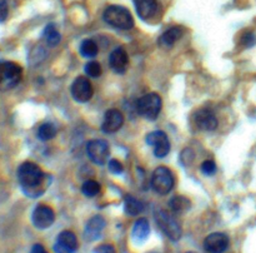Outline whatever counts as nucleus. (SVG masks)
I'll return each mask as SVG.
<instances>
[{
    "mask_svg": "<svg viewBox=\"0 0 256 253\" xmlns=\"http://www.w3.org/2000/svg\"><path fill=\"white\" fill-rule=\"evenodd\" d=\"M18 179H19L22 189L28 197L38 198L45 190V179L46 175L42 168L32 162H24L18 169Z\"/></svg>",
    "mask_w": 256,
    "mask_h": 253,
    "instance_id": "nucleus-1",
    "label": "nucleus"
},
{
    "mask_svg": "<svg viewBox=\"0 0 256 253\" xmlns=\"http://www.w3.org/2000/svg\"><path fill=\"white\" fill-rule=\"evenodd\" d=\"M105 23L112 27L116 28V29L122 30H129L132 29L135 25L134 18H132V13L124 7L120 5H110L105 9L104 14H102Z\"/></svg>",
    "mask_w": 256,
    "mask_h": 253,
    "instance_id": "nucleus-2",
    "label": "nucleus"
},
{
    "mask_svg": "<svg viewBox=\"0 0 256 253\" xmlns=\"http://www.w3.org/2000/svg\"><path fill=\"white\" fill-rule=\"evenodd\" d=\"M162 107V97L156 93H148L136 102V110L145 119L155 120Z\"/></svg>",
    "mask_w": 256,
    "mask_h": 253,
    "instance_id": "nucleus-3",
    "label": "nucleus"
},
{
    "mask_svg": "<svg viewBox=\"0 0 256 253\" xmlns=\"http://www.w3.org/2000/svg\"><path fill=\"white\" fill-rule=\"evenodd\" d=\"M154 217L155 220H156V224L159 225L160 229L162 230V233H164L169 239L174 240L175 242V240H179L180 238H182V227H180V224L178 223V220L175 219L168 210H155Z\"/></svg>",
    "mask_w": 256,
    "mask_h": 253,
    "instance_id": "nucleus-4",
    "label": "nucleus"
},
{
    "mask_svg": "<svg viewBox=\"0 0 256 253\" xmlns=\"http://www.w3.org/2000/svg\"><path fill=\"white\" fill-rule=\"evenodd\" d=\"M175 185V177L174 173L169 168L158 167L152 172V187L159 194H169Z\"/></svg>",
    "mask_w": 256,
    "mask_h": 253,
    "instance_id": "nucleus-5",
    "label": "nucleus"
},
{
    "mask_svg": "<svg viewBox=\"0 0 256 253\" xmlns=\"http://www.w3.org/2000/svg\"><path fill=\"white\" fill-rule=\"evenodd\" d=\"M22 69L14 62H0V87L10 89L22 80Z\"/></svg>",
    "mask_w": 256,
    "mask_h": 253,
    "instance_id": "nucleus-6",
    "label": "nucleus"
},
{
    "mask_svg": "<svg viewBox=\"0 0 256 253\" xmlns=\"http://www.w3.org/2000/svg\"><path fill=\"white\" fill-rule=\"evenodd\" d=\"M86 153L92 162H94L95 164L102 165L109 158V144L104 139H92L88 142Z\"/></svg>",
    "mask_w": 256,
    "mask_h": 253,
    "instance_id": "nucleus-7",
    "label": "nucleus"
},
{
    "mask_svg": "<svg viewBox=\"0 0 256 253\" xmlns=\"http://www.w3.org/2000/svg\"><path fill=\"white\" fill-rule=\"evenodd\" d=\"M146 143L154 148V154L158 158H164L170 152V140L162 130H154L146 135Z\"/></svg>",
    "mask_w": 256,
    "mask_h": 253,
    "instance_id": "nucleus-8",
    "label": "nucleus"
},
{
    "mask_svg": "<svg viewBox=\"0 0 256 253\" xmlns=\"http://www.w3.org/2000/svg\"><path fill=\"white\" fill-rule=\"evenodd\" d=\"M32 224L38 228V229H46V228L52 227V224L55 220V213L52 207L46 204H39L35 207L32 214Z\"/></svg>",
    "mask_w": 256,
    "mask_h": 253,
    "instance_id": "nucleus-9",
    "label": "nucleus"
},
{
    "mask_svg": "<svg viewBox=\"0 0 256 253\" xmlns=\"http://www.w3.org/2000/svg\"><path fill=\"white\" fill-rule=\"evenodd\" d=\"M72 95L76 102L86 103L92 99L94 89L86 77H78L72 84Z\"/></svg>",
    "mask_w": 256,
    "mask_h": 253,
    "instance_id": "nucleus-10",
    "label": "nucleus"
},
{
    "mask_svg": "<svg viewBox=\"0 0 256 253\" xmlns=\"http://www.w3.org/2000/svg\"><path fill=\"white\" fill-rule=\"evenodd\" d=\"M229 247V237L225 233L214 232L204 240V248L209 253H222Z\"/></svg>",
    "mask_w": 256,
    "mask_h": 253,
    "instance_id": "nucleus-11",
    "label": "nucleus"
},
{
    "mask_svg": "<svg viewBox=\"0 0 256 253\" xmlns=\"http://www.w3.org/2000/svg\"><path fill=\"white\" fill-rule=\"evenodd\" d=\"M124 124V115L119 109H109L105 113L104 120H102V132L110 134L120 129Z\"/></svg>",
    "mask_w": 256,
    "mask_h": 253,
    "instance_id": "nucleus-12",
    "label": "nucleus"
},
{
    "mask_svg": "<svg viewBox=\"0 0 256 253\" xmlns=\"http://www.w3.org/2000/svg\"><path fill=\"white\" fill-rule=\"evenodd\" d=\"M105 225H106V222H105L102 215H94L92 218H90L84 229L85 239L89 240V242H94V240L99 239L102 237Z\"/></svg>",
    "mask_w": 256,
    "mask_h": 253,
    "instance_id": "nucleus-13",
    "label": "nucleus"
},
{
    "mask_svg": "<svg viewBox=\"0 0 256 253\" xmlns=\"http://www.w3.org/2000/svg\"><path fill=\"white\" fill-rule=\"evenodd\" d=\"M110 68L118 74H124L129 65V57L124 48L119 47L112 52L109 57Z\"/></svg>",
    "mask_w": 256,
    "mask_h": 253,
    "instance_id": "nucleus-14",
    "label": "nucleus"
},
{
    "mask_svg": "<svg viewBox=\"0 0 256 253\" xmlns=\"http://www.w3.org/2000/svg\"><path fill=\"white\" fill-rule=\"evenodd\" d=\"M194 119L196 127L202 130L212 132V130L216 129L218 127L216 115H215L214 112L210 109H200L199 112L195 114Z\"/></svg>",
    "mask_w": 256,
    "mask_h": 253,
    "instance_id": "nucleus-15",
    "label": "nucleus"
},
{
    "mask_svg": "<svg viewBox=\"0 0 256 253\" xmlns=\"http://www.w3.org/2000/svg\"><path fill=\"white\" fill-rule=\"evenodd\" d=\"M78 248V238L72 230H62L56 240V250L62 253H72Z\"/></svg>",
    "mask_w": 256,
    "mask_h": 253,
    "instance_id": "nucleus-16",
    "label": "nucleus"
},
{
    "mask_svg": "<svg viewBox=\"0 0 256 253\" xmlns=\"http://www.w3.org/2000/svg\"><path fill=\"white\" fill-rule=\"evenodd\" d=\"M138 15L142 20H149L154 17L159 9V4L156 0H135Z\"/></svg>",
    "mask_w": 256,
    "mask_h": 253,
    "instance_id": "nucleus-17",
    "label": "nucleus"
},
{
    "mask_svg": "<svg viewBox=\"0 0 256 253\" xmlns=\"http://www.w3.org/2000/svg\"><path fill=\"white\" fill-rule=\"evenodd\" d=\"M182 34H184V29L182 27L170 28L159 38V45L165 49H169L182 37Z\"/></svg>",
    "mask_w": 256,
    "mask_h": 253,
    "instance_id": "nucleus-18",
    "label": "nucleus"
},
{
    "mask_svg": "<svg viewBox=\"0 0 256 253\" xmlns=\"http://www.w3.org/2000/svg\"><path fill=\"white\" fill-rule=\"evenodd\" d=\"M150 233V225L145 218H139L136 222L134 223V227H132V238H134L136 242H142L148 238Z\"/></svg>",
    "mask_w": 256,
    "mask_h": 253,
    "instance_id": "nucleus-19",
    "label": "nucleus"
},
{
    "mask_svg": "<svg viewBox=\"0 0 256 253\" xmlns=\"http://www.w3.org/2000/svg\"><path fill=\"white\" fill-rule=\"evenodd\" d=\"M145 205L140 199L135 198L134 195H126L124 202L125 213L129 215H139L144 210Z\"/></svg>",
    "mask_w": 256,
    "mask_h": 253,
    "instance_id": "nucleus-20",
    "label": "nucleus"
},
{
    "mask_svg": "<svg viewBox=\"0 0 256 253\" xmlns=\"http://www.w3.org/2000/svg\"><path fill=\"white\" fill-rule=\"evenodd\" d=\"M42 39L46 43V45L54 48L56 47L60 43V40H62V35H60L59 30L56 29V27H55L54 24H48L46 27H45L44 32H42Z\"/></svg>",
    "mask_w": 256,
    "mask_h": 253,
    "instance_id": "nucleus-21",
    "label": "nucleus"
},
{
    "mask_svg": "<svg viewBox=\"0 0 256 253\" xmlns=\"http://www.w3.org/2000/svg\"><path fill=\"white\" fill-rule=\"evenodd\" d=\"M169 205L170 209L174 210L175 213H182L189 209L192 202L186 197H184V195H175V197L170 199Z\"/></svg>",
    "mask_w": 256,
    "mask_h": 253,
    "instance_id": "nucleus-22",
    "label": "nucleus"
},
{
    "mask_svg": "<svg viewBox=\"0 0 256 253\" xmlns=\"http://www.w3.org/2000/svg\"><path fill=\"white\" fill-rule=\"evenodd\" d=\"M98 52H99V48H98V44L94 40L85 39L82 40V44H80V54L84 58L96 57Z\"/></svg>",
    "mask_w": 256,
    "mask_h": 253,
    "instance_id": "nucleus-23",
    "label": "nucleus"
},
{
    "mask_svg": "<svg viewBox=\"0 0 256 253\" xmlns=\"http://www.w3.org/2000/svg\"><path fill=\"white\" fill-rule=\"evenodd\" d=\"M56 127H55L52 123H44V124L40 125L39 129H38V138H39L40 140L46 142V140L52 139V138L56 135Z\"/></svg>",
    "mask_w": 256,
    "mask_h": 253,
    "instance_id": "nucleus-24",
    "label": "nucleus"
},
{
    "mask_svg": "<svg viewBox=\"0 0 256 253\" xmlns=\"http://www.w3.org/2000/svg\"><path fill=\"white\" fill-rule=\"evenodd\" d=\"M82 194L86 195V197L92 198L95 195L99 194L100 192V184L96 182V180L89 179L86 182H84V184L82 185Z\"/></svg>",
    "mask_w": 256,
    "mask_h": 253,
    "instance_id": "nucleus-25",
    "label": "nucleus"
},
{
    "mask_svg": "<svg viewBox=\"0 0 256 253\" xmlns=\"http://www.w3.org/2000/svg\"><path fill=\"white\" fill-rule=\"evenodd\" d=\"M102 65L98 62H89L85 65V73H86L88 77L90 78H99L102 75Z\"/></svg>",
    "mask_w": 256,
    "mask_h": 253,
    "instance_id": "nucleus-26",
    "label": "nucleus"
},
{
    "mask_svg": "<svg viewBox=\"0 0 256 253\" xmlns=\"http://www.w3.org/2000/svg\"><path fill=\"white\" fill-rule=\"evenodd\" d=\"M200 168H202V172L206 175H212L215 172H216V164L210 159L202 162V167Z\"/></svg>",
    "mask_w": 256,
    "mask_h": 253,
    "instance_id": "nucleus-27",
    "label": "nucleus"
},
{
    "mask_svg": "<svg viewBox=\"0 0 256 253\" xmlns=\"http://www.w3.org/2000/svg\"><path fill=\"white\" fill-rule=\"evenodd\" d=\"M108 168H109L110 172L114 173V174H122V170H124V167H122V163L116 159L109 160V167Z\"/></svg>",
    "mask_w": 256,
    "mask_h": 253,
    "instance_id": "nucleus-28",
    "label": "nucleus"
},
{
    "mask_svg": "<svg viewBox=\"0 0 256 253\" xmlns=\"http://www.w3.org/2000/svg\"><path fill=\"white\" fill-rule=\"evenodd\" d=\"M9 15V5L8 0H0V23L5 22Z\"/></svg>",
    "mask_w": 256,
    "mask_h": 253,
    "instance_id": "nucleus-29",
    "label": "nucleus"
},
{
    "mask_svg": "<svg viewBox=\"0 0 256 253\" xmlns=\"http://www.w3.org/2000/svg\"><path fill=\"white\" fill-rule=\"evenodd\" d=\"M242 43L245 45V47H248V48L252 47V45L255 44V35L252 34V33L248 32L246 34H245L244 37H242Z\"/></svg>",
    "mask_w": 256,
    "mask_h": 253,
    "instance_id": "nucleus-30",
    "label": "nucleus"
},
{
    "mask_svg": "<svg viewBox=\"0 0 256 253\" xmlns=\"http://www.w3.org/2000/svg\"><path fill=\"white\" fill-rule=\"evenodd\" d=\"M94 253H116L112 244H102L94 249Z\"/></svg>",
    "mask_w": 256,
    "mask_h": 253,
    "instance_id": "nucleus-31",
    "label": "nucleus"
},
{
    "mask_svg": "<svg viewBox=\"0 0 256 253\" xmlns=\"http://www.w3.org/2000/svg\"><path fill=\"white\" fill-rule=\"evenodd\" d=\"M30 253H48V250L45 249L44 245L34 244V245H32V249H30Z\"/></svg>",
    "mask_w": 256,
    "mask_h": 253,
    "instance_id": "nucleus-32",
    "label": "nucleus"
},
{
    "mask_svg": "<svg viewBox=\"0 0 256 253\" xmlns=\"http://www.w3.org/2000/svg\"><path fill=\"white\" fill-rule=\"evenodd\" d=\"M150 253H159V252H150Z\"/></svg>",
    "mask_w": 256,
    "mask_h": 253,
    "instance_id": "nucleus-33",
    "label": "nucleus"
},
{
    "mask_svg": "<svg viewBox=\"0 0 256 253\" xmlns=\"http://www.w3.org/2000/svg\"><path fill=\"white\" fill-rule=\"evenodd\" d=\"M186 253H195V252H186Z\"/></svg>",
    "mask_w": 256,
    "mask_h": 253,
    "instance_id": "nucleus-34",
    "label": "nucleus"
},
{
    "mask_svg": "<svg viewBox=\"0 0 256 253\" xmlns=\"http://www.w3.org/2000/svg\"><path fill=\"white\" fill-rule=\"evenodd\" d=\"M59 253H62V252H59Z\"/></svg>",
    "mask_w": 256,
    "mask_h": 253,
    "instance_id": "nucleus-35",
    "label": "nucleus"
}]
</instances>
